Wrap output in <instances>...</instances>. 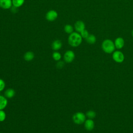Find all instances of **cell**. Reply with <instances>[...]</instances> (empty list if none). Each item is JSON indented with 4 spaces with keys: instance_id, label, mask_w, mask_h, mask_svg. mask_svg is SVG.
I'll use <instances>...</instances> for the list:
<instances>
[{
    "instance_id": "603a6c76",
    "label": "cell",
    "mask_w": 133,
    "mask_h": 133,
    "mask_svg": "<svg viewBox=\"0 0 133 133\" xmlns=\"http://www.w3.org/2000/svg\"><path fill=\"white\" fill-rule=\"evenodd\" d=\"M64 66V62L62 61H58V62L57 63V64H56V66L58 69H62V68H63V66Z\"/></svg>"
},
{
    "instance_id": "44dd1931",
    "label": "cell",
    "mask_w": 133,
    "mask_h": 133,
    "mask_svg": "<svg viewBox=\"0 0 133 133\" xmlns=\"http://www.w3.org/2000/svg\"><path fill=\"white\" fill-rule=\"evenodd\" d=\"M80 34H81V36L82 37V38H85V39H86V38L88 37V36L89 35V32H88V31L86 30V29H85V30H84L83 31H82L80 33Z\"/></svg>"
},
{
    "instance_id": "5b68a950",
    "label": "cell",
    "mask_w": 133,
    "mask_h": 133,
    "mask_svg": "<svg viewBox=\"0 0 133 133\" xmlns=\"http://www.w3.org/2000/svg\"><path fill=\"white\" fill-rule=\"evenodd\" d=\"M112 58L116 62L122 63L124 61L125 57L122 51L116 50L113 52L112 55Z\"/></svg>"
},
{
    "instance_id": "30bf717a",
    "label": "cell",
    "mask_w": 133,
    "mask_h": 133,
    "mask_svg": "<svg viewBox=\"0 0 133 133\" xmlns=\"http://www.w3.org/2000/svg\"><path fill=\"white\" fill-rule=\"evenodd\" d=\"M114 43L115 48H116L118 49H122L125 45V41L124 38L121 37H118L117 38H116L115 39Z\"/></svg>"
},
{
    "instance_id": "ba28073f",
    "label": "cell",
    "mask_w": 133,
    "mask_h": 133,
    "mask_svg": "<svg viewBox=\"0 0 133 133\" xmlns=\"http://www.w3.org/2000/svg\"><path fill=\"white\" fill-rule=\"evenodd\" d=\"M12 6V0H0V7L4 9H10Z\"/></svg>"
},
{
    "instance_id": "8fae6325",
    "label": "cell",
    "mask_w": 133,
    "mask_h": 133,
    "mask_svg": "<svg viewBox=\"0 0 133 133\" xmlns=\"http://www.w3.org/2000/svg\"><path fill=\"white\" fill-rule=\"evenodd\" d=\"M62 46V43L60 40H55L51 44V48L55 51H57L61 48Z\"/></svg>"
},
{
    "instance_id": "cb8c5ba5",
    "label": "cell",
    "mask_w": 133,
    "mask_h": 133,
    "mask_svg": "<svg viewBox=\"0 0 133 133\" xmlns=\"http://www.w3.org/2000/svg\"><path fill=\"white\" fill-rule=\"evenodd\" d=\"M131 35H132V37H133V30H132V31H131Z\"/></svg>"
},
{
    "instance_id": "52a82bcc",
    "label": "cell",
    "mask_w": 133,
    "mask_h": 133,
    "mask_svg": "<svg viewBox=\"0 0 133 133\" xmlns=\"http://www.w3.org/2000/svg\"><path fill=\"white\" fill-rule=\"evenodd\" d=\"M74 29L78 33H81L82 31L85 29V24L84 22L81 20H78L74 24Z\"/></svg>"
},
{
    "instance_id": "ffe728a7",
    "label": "cell",
    "mask_w": 133,
    "mask_h": 133,
    "mask_svg": "<svg viewBox=\"0 0 133 133\" xmlns=\"http://www.w3.org/2000/svg\"><path fill=\"white\" fill-rule=\"evenodd\" d=\"M6 118V114L4 110H0V122H4Z\"/></svg>"
},
{
    "instance_id": "7402d4cb",
    "label": "cell",
    "mask_w": 133,
    "mask_h": 133,
    "mask_svg": "<svg viewBox=\"0 0 133 133\" xmlns=\"http://www.w3.org/2000/svg\"><path fill=\"white\" fill-rule=\"evenodd\" d=\"M5 86L6 84L5 81L3 79L0 78V92L4 90V89L5 88Z\"/></svg>"
},
{
    "instance_id": "4fadbf2b",
    "label": "cell",
    "mask_w": 133,
    "mask_h": 133,
    "mask_svg": "<svg viewBox=\"0 0 133 133\" xmlns=\"http://www.w3.org/2000/svg\"><path fill=\"white\" fill-rule=\"evenodd\" d=\"M16 92L12 88H7L4 91V96L7 99L12 98L15 95Z\"/></svg>"
},
{
    "instance_id": "5bb4252c",
    "label": "cell",
    "mask_w": 133,
    "mask_h": 133,
    "mask_svg": "<svg viewBox=\"0 0 133 133\" xmlns=\"http://www.w3.org/2000/svg\"><path fill=\"white\" fill-rule=\"evenodd\" d=\"M24 59L26 61H31L34 58V54L31 51H28L26 52L23 56Z\"/></svg>"
},
{
    "instance_id": "8992f818",
    "label": "cell",
    "mask_w": 133,
    "mask_h": 133,
    "mask_svg": "<svg viewBox=\"0 0 133 133\" xmlns=\"http://www.w3.org/2000/svg\"><path fill=\"white\" fill-rule=\"evenodd\" d=\"M58 12L55 10H50L46 14V19L47 21L52 22L55 21L58 17Z\"/></svg>"
},
{
    "instance_id": "7c38bea8",
    "label": "cell",
    "mask_w": 133,
    "mask_h": 133,
    "mask_svg": "<svg viewBox=\"0 0 133 133\" xmlns=\"http://www.w3.org/2000/svg\"><path fill=\"white\" fill-rule=\"evenodd\" d=\"M8 104V100L4 96L0 95V110H4Z\"/></svg>"
},
{
    "instance_id": "6da1fadb",
    "label": "cell",
    "mask_w": 133,
    "mask_h": 133,
    "mask_svg": "<svg viewBox=\"0 0 133 133\" xmlns=\"http://www.w3.org/2000/svg\"><path fill=\"white\" fill-rule=\"evenodd\" d=\"M82 39L83 38L80 33L77 32H73L69 34L68 41L69 44L71 46L73 47H76L81 44Z\"/></svg>"
},
{
    "instance_id": "ac0fdd59",
    "label": "cell",
    "mask_w": 133,
    "mask_h": 133,
    "mask_svg": "<svg viewBox=\"0 0 133 133\" xmlns=\"http://www.w3.org/2000/svg\"><path fill=\"white\" fill-rule=\"evenodd\" d=\"M52 57L54 60H55L56 61H58L60 60V59L61 58V55L59 52H58L57 51H55L52 53Z\"/></svg>"
},
{
    "instance_id": "9c48e42d",
    "label": "cell",
    "mask_w": 133,
    "mask_h": 133,
    "mask_svg": "<svg viewBox=\"0 0 133 133\" xmlns=\"http://www.w3.org/2000/svg\"><path fill=\"white\" fill-rule=\"evenodd\" d=\"M84 127L86 130L88 131H91L95 127V123L92 119H87L84 122Z\"/></svg>"
},
{
    "instance_id": "3957f363",
    "label": "cell",
    "mask_w": 133,
    "mask_h": 133,
    "mask_svg": "<svg viewBox=\"0 0 133 133\" xmlns=\"http://www.w3.org/2000/svg\"><path fill=\"white\" fill-rule=\"evenodd\" d=\"M86 115L81 112L75 113L72 116V120L74 123L77 125H81L84 123L86 121Z\"/></svg>"
},
{
    "instance_id": "9a60e30c",
    "label": "cell",
    "mask_w": 133,
    "mask_h": 133,
    "mask_svg": "<svg viewBox=\"0 0 133 133\" xmlns=\"http://www.w3.org/2000/svg\"><path fill=\"white\" fill-rule=\"evenodd\" d=\"M24 2L25 0H12V6L15 8H19L23 5Z\"/></svg>"
},
{
    "instance_id": "d4e9b609",
    "label": "cell",
    "mask_w": 133,
    "mask_h": 133,
    "mask_svg": "<svg viewBox=\"0 0 133 133\" xmlns=\"http://www.w3.org/2000/svg\"><path fill=\"white\" fill-rule=\"evenodd\" d=\"M0 133H1V132H0Z\"/></svg>"
},
{
    "instance_id": "2e32d148",
    "label": "cell",
    "mask_w": 133,
    "mask_h": 133,
    "mask_svg": "<svg viewBox=\"0 0 133 133\" xmlns=\"http://www.w3.org/2000/svg\"><path fill=\"white\" fill-rule=\"evenodd\" d=\"M85 39L87 43L90 44H94L96 42V37L93 34H89Z\"/></svg>"
},
{
    "instance_id": "d6986e66",
    "label": "cell",
    "mask_w": 133,
    "mask_h": 133,
    "mask_svg": "<svg viewBox=\"0 0 133 133\" xmlns=\"http://www.w3.org/2000/svg\"><path fill=\"white\" fill-rule=\"evenodd\" d=\"M85 115H86V117H87L88 118L92 119L96 117V113L95 111H94L92 110H89L86 112Z\"/></svg>"
},
{
    "instance_id": "e0dca14e",
    "label": "cell",
    "mask_w": 133,
    "mask_h": 133,
    "mask_svg": "<svg viewBox=\"0 0 133 133\" xmlns=\"http://www.w3.org/2000/svg\"><path fill=\"white\" fill-rule=\"evenodd\" d=\"M64 30L65 32V33L70 34L71 33L73 32L74 28H73V26L71 25V24H67L65 25V26L64 27Z\"/></svg>"
},
{
    "instance_id": "7a4b0ae2",
    "label": "cell",
    "mask_w": 133,
    "mask_h": 133,
    "mask_svg": "<svg viewBox=\"0 0 133 133\" xmlns=\"http://www.w3.org/2000/svg\"><path fill=\"white\" fill-rule=\"evenodd\" d=\"M101 47L103 51L107 54L113 52L115 48L114 43L110 39L104 40L102 43Z\"/></svg>"
},
{
    "instance_id": "277c9868",
    "label": "cell",
    "mask_w": 133,
    "mask_h": 133,
    "mask_svg": "<svg viewBox=\"0 0 133 133\" xmlns=\"http://www.w3.org/2000/svg\"><path fill=\"white\" fill-rule=\"evenodd\" d=\"M75 55L73 51L68 50L65 52L63 55V59L66 63L72 62L75 59Z\"/></svg>"
}]
</instances>
